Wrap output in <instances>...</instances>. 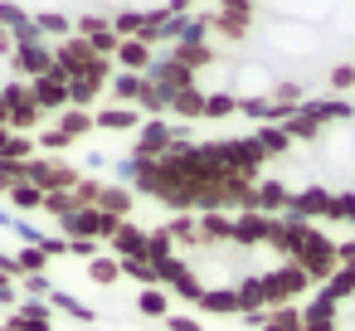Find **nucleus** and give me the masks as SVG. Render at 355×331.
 Masks as SVG:
<instances>
[{
    "label": "nucleus",
    "mask_w": 355,
    "mask_h": 331,
    "mask_svg": "<svg viewBox=\"0 0 355 331\" xmlns=\"http://www.w3.org/2000/svg\"><path fill=\"white\" fill-rule=\"evenodd\" d=\"M25 180H30L35 190H44V195H73L78 180H83V171H78L73 161H64V156H35V161L25 166Z\"/></svg>",
    "instance_id": "f257e3e1"
},
{
    "label": "nucleus",
    "mask_w": 355,
    "mask_h": 331,
    "mask_svg": "<svg viewBox=\"0 0 355 331\" xmlns=\"http://www.w3.org/2000/svg\"><path fill=\"white\" fill-rule=\"evenodd\" d=\"M292 263H297V268H302V273L311 278V287H316V282L326 287V282H331V278L340 273V258H336V244H331V239H326L321 229H311V239H306V244L297 248V258H292Z\"/></svg>",
    "instance_id": "f03ea898"
},
{
    "label": "nucleus",
    "mask_w": 355,
    "mask_h": 331,
    "mask_svg": "<svg viewBox=\"0 0 355 331\" xmlns=\"http://www.w3.org/2000/svg\"><path fill=\"white\" fill-rule=\"evenodd\" d=\"M263 292H268V307H292L311 292V278L297 263H277L272 273H263Z\"/></svg>",
    "instance_id": "7ed1b4c3"
},
{
    "label": "nucleus",
    "mask_w": 355,
    "mask_h": 331,
    "mask_svg": "<svg viewBox=\"0 0 355 331\" xmlns=\"http://www.w3.org/2000/svg\"><path fill=\"white\" fill-rule=\"evenodd\" d=\"M146 83L161 88L166 98H175V93H185V88H200V74H190V69L175 64L171 54H156V64L146 69Z\"/></svg>",
    "instance_id": "20e7f679"
},
{
    "label": "nucleus",
    "mask_w": 355,
    "mask_h": 331,
    "mask_svg": "<svg viewBox=\"0 0 355 331\" xmlns=\"http://www.w3.org/2000/svg\"><path fill=\"white\" fill-rule=\"evenodd\" d=\"M311 229H316V224H306V219H297V214H277V219H272V234H268V248H277V253L292 263L297 248L311 239Z\"/></svg>",
    "instance_id": "39448f33"
},
{
    "label": "nucleus",
    "mask_w": 355,
    "mask_h": 331,
    "mask_svg": "<svg viewBox=\"0 0 355 331\" xmlns=\"http://www.w3.org/2000/svg\"><path fill=\"white\" fill-rule=\"evenodd\" d=\"M171 146H175V127L171 122H141V132L132 142V156L137 161H161V156H171Z\"/></svg>",
    "instance_id": "423d86ee"
},
{
    "label": "nucleus",
    "mask_w": 355,
    "mask_h": 331,
    "mask_svg": "<svg viewBox=\"0 0 355 331\" xmlns=\"http://www.w3.org/2000/svg\"><path fill=\"white\" fill-rule=\"evenodd\" d=\"M253 20H258V10H253V6H214L209 30L239 44V40H248V35H253Z\"/></svg>",
    "instance_id": "0eeeda50"
},
{
    "label": "nucleus",
    "mask_w": 355,
    "mask_h": 331,
    "mask_svg": "<svg viewBox=\"0 0 355 331\" xmlns=\"http://www.w3.org/2000/svg\"><path fill=\"white\" fill-rule=\"evenodd\" d=\"M10 69H15V78H25V83L54 74V44H20V49L10 54Z\"/></svg>",
    "instance_id": "6e6552de"
},
{
    "label": "nucleus",
    "mask_w": 355,
    "mask_h": 331,
    "mask_svg": "<svg viewBox=\"0 0 355 331\" xmlns=\"http://www.w3.org/2000/svg\"><path fill=\"white\" fill-rule=\"evenodd\" d=\"M30 98H35L40 112H64L69 108V74L54 64V74H44V78L30 83Z\"/></svg>",
    "instance_id": "1a4fd4ad"
},
{
    "label": "nucleus",
    "mask_w": 355,
    "mask_h": 331,
    "mask_svg": "<svg viewBox=\"0 0 355 331\" xmlns=\"http://www.w3.org/2000/svg\"><path fill=\"white\" fill-rule=\"evenodd\" d=\"M326 210H331V185H321V180H306V185H297L292 190V205H287V214H297V219H326Z\"/></svg>",
    "instance_id": "9d476101"
},
{
    "label": "nucleus",
    "mask_w": 355,
    "mask_h": 331,
    "mask_svg": "<svg viewBox=\"0 0 355 331\" xmlns=\"http://www.w3.org/2000/svg\"><path fill=\"white\" fill-rule=\"evenodd\" d=\"M287 205H292V185L287 180H258L253 185V210L258 214L277 219V214H287Z\"/></svg>",
    "instance_id": "9b49d317"
},
{
    "label": "nucleus",
    "mask_w": 355,
    "mask_h": 331,
    "mask_svg": "<svg viewBox=\"0 0 355 331\" xmlns=\"http://www.w3.org/2000/svg\"><path fill=\"white\" fill-rule=\"evenodd\" d=\"M272 83L277 78H268V69L263 64H239V74H234V98H268L272 93Z\"/></svg>",
    "instance_id": "f8f14e48"
},
{
    "label": "nucleus",
    "mask_w": 355,
    "mask_h": 331,
    "mask_svg": "<svg viewBox=\"0 0 355 331\" xmlns=\"http://www.w3.org/2000/svg\"><path fill=\"white\" fill-rule=\"evenodd\" d=\"M268 234H272V219L258 214V210H248V214L234 219V244L239 248H258V244H268Z\"/></svg>",
    "instance_id": "ddd939ff"
},
{
    "label": "nucleus",
    "mask_w": 355,
    "mask_h": 331,
    "mask_svg": "<svg viewBox=\"0 0 355 331\" xmlns=\"http://www.w3.org/2000/svg\"><path fill=\"white\" fill-rule=\"evenodd\" d=\"M272 44L282 54H311L316 49V30L311 25H272Z\"/></svg>",
    "instance_id": "4468645a"
},
{
    "label": "nucleus",
    "mask_w": 355,
    "mask_h": 331,
    "mask_svg": "<svg viewBox=\"0 0 355 331\" xmlns=\"http://www.w3.org/2000/svg\"><path fill=\"white\" fill-rule=\"evenodd\" d=\"M302 108H306L321 127H331V122H355V103H345V98H336V93H331V98H306Z\"/></svg>",
    "instance_id": "2eb2a0df"
},
{
    "label": "nucleus",
    "mask_w": 355,
    "mask_h": 331,
    "mask_svg": "<svg viewBox=\"0 0 355 331\" xmlns=\"http://www.w3.org/2000/svg\"><path fill=\"white\" fill-rule=\"evenodd\" d=\"M107 248H112V258H117V263H127V258H146V229L127 219V224L112 234V244H107Z\"/></svg>",
    "instance_id": "dca6fc26"
},
{
    "label": "nucleus",
    "mask_w": 355,
    "mask_h": 331,
    "mask_svg": "<svg viewBox=\"0 0 355 331\" xmlns=\"http://www.w3.org/2000/svg\"><path fill=\"white\" fill-rule=\"evenodd\" d=\"M122 74H146L151 64H156V49H146L141 40H122L117 44V59H112Z\"/></svg>",
    "instance_id": "f3484780"
},
{
    "label": "nucleus",
    "mask_w": 355,
    "mask_h": 331,
    "mask_svg": "<svg viewBox=\"0 0 355 331\" xmlns=\"http://www.w3.org/2000/svg\"><path fill=\"white\" fill-rule=\"evenodd\" d=\"M93 122H98V132H117V137L122 132H141V112L137 108H117V103L103 108V112H93Z\"/></svg>",
    "instance_id": "a211bd4d"
},
{
    "label": "nucleus",
    "mask_w": 355,
    "mask_h": 331,
    "mask_svg": "<svg viewBox=\"0 0 355 331\" xmlns=\"http://www.w3.org/2000/svg\"><path fill=\"white\" fill-rule=\"evenodd\" d=\"M141 88H146V74H112V83H107V93H112V103L117 108H137L141 103Z\"/></svg>",
    "instance_id": "6ab92c4d"
},
{
    "label": "nucleus",
    "mask_w": 355,
    "mask_h": 331,
    "mask_svg": "<svg viewBox=\"0 0 355 331\" xmlns=\"http://www.w3.org/2000/svg\"><path fill=\"white\" fill-rule=\"evenodd\" d=\"M132 205H137V190H132V185H117V180H107V185H103V200H98V210H103V214L127 219V214H132Z\"/></svg>",
    "instance_id": "aec40b11"
},
{
    "label": "nucleus",
    "mask_w": 355,
    "mask_h": 331,
    "mask_svg": "<svg viewBox=\"0 0 355 331\" xmlns=\"http://www.w3.org/2000/svg\"><path fill=\"white\" fill-rule=\"evenodd\" d=\"M54 127H59V132H64V137H69L73 146H78L83 137H93V132H98V122H93V112H83V108H64Z\"/></svg>",
    "instance_id": "412c9836"
},
{
    "label": "nucleus",
    "mask_w": 355,
    "mask_h": 331,
    "mask_svg": "<svg viewBox=\"0 0 355 331\" xmlns=\"http://www.w3.org/2000/svg\"><path fill=\"white\" fill-rule=\"evenodd\" d=\"M205 98H209L205 88H185V93L171 98V112H175L185 127H190V122H205Z\"/></svg>",
    "instance_id": "4be33fe9"
},
{
    "label": "nucleus",
    "mask_w": 355,
    "mask_h": 331,
    "mask_svg": "<svg viewBox=\"0 0 355 331\" xmlns=\"http://www.w3.org/2000/svg\"><path fill=\"white\" fill-rule=\"evenodd\" d=\"M239 316H248V312H268V292H263V273H253V278H239Z\"/></svg>",
    "instance_id": "5701e85b"
},
{
    "label": "nucleus",
    "mask_w": 355,
    "mask_h": 331,
    "mask_svg": "<svg viewBox=\"0 0 355 331\" xmlns=\"http://www.w3.org/2000/svg\"><path fill=\"white\" fill-rule=\"evenodd\" d=\"M35 25H40L44 44H49V40H54V44H64V40L73 35V20H69L64 10H35Z\"/></svg>",
    "instance_id": "b1692460"
},
{
    "label": "nucleus",
    "mask_w": 355,
    "mask_h": 331,
    "mask_svg": "<svg viewBox=\"0 0 355 331\" xmlns=\"http://www.w3.org/2000/svg\"><path fill=\"white\" fill-rule=\"evenodd\" d=\"M195 312H209V316H239V292H234V287H209V292L200 297Z\"/></svg>",
    "instance_id": "393cba45"
},
{
    "label": "nucleus",
    "mask_w": 355,
    "mask_h": 331,
    "mask_svg": "<svg viewBox=\"0 0 355 331\" xmlns=\"http://www.w3.org/2000/svg\"><path fill=\"white\" fill-rule=\"evenodd\" d=\"M171 59H175V64H185L190 74H205L209 64H219L209 44H175V49H171Z\"/></svg>",
    "instance_id": "a878e982"
},
{
    "label": "nucleus",
    "mask_w": 355,
    "mask_h": 331,
    "mask_svg": "<svg viewBox=\"0 0 355 331\" xmlns=\"http://www.w3.org/2000/svg\"><path fill=\"white\" fill-rule=\"evenodd\" d=\"M282 132H287V137H292V146H297V142H306V146H316V142H321V132H326V127H321V122H316V117H311V112H306V108H302V112H297V117H292V122H287V127H282Z\"/></svg>",
    "instance_id": "bb28decb"
},
{
    "label": "nucleus",
    "mask_w": 355,
    "mask_h": 331,
    "mask_svg": "<svg viewBox=\"0 0 355 331\" xmlns=\"http://www.w3.org/2000/svg\"><path fill=\"white\" fill-rule=\"evenodd\" d=\"M166 229H171L175 248H200V244H205V239H200V219H195V214H175V219H166Z\"/></svg>",
    "instance_id": "cd10ccee"
},
{
    "label": "nucleus",
    "mask_w": 355,
    "mask_h": 331,
    "mask_svg": "<svg viewBox=\"0 0 355 331\" xmlns=\"http://www.w3.org/2000/svg\"><path fill=\"white\" fill-rule=\"evenodd\" d=\"M166 258H175V239H171L166 224H156V229H146V263L156 268V263H166Z\"/></svg>",
    "instance_id": "c85d7f7f"
},
{
    "label": "nucleus",
    "mask_w": 355,
    "mask_h": 331,
    "mask_svg": "<svg viewBox=\"0 0 355 331\" xmlns=\"http://www.w3.org/2000/svg\"><path fill=\"white\" fill-rule=\"evenodd\" d=\"M253 142H258V151H263L268 161H272V156H287V151H292V137H287L282 127H258V132H253Z\"/></svg>",
    "instance_id": "c756f323"
},
{
    "label": "nucleus",
    "mask_w": 355,
    "mask_h": 331,
    "mask_svg": "<svg viewBox=\"0 0 355 331\" xmlns=\"http://www.w3.org/2000/svg\"><path fill=\"white\" fill-rule=\"evenodd\" d=\"M200 239L205 244H234V219L229 214H200Z\"/></svg>",
    "instance_id": "7c9ffc66"
},
{
    "label": "nucleus",
    "mask_w": 355,
    "mask_h": 331,
    "mask_svg": "<svg viewBox=\"0 0 355 331\" xmlns=\"http://www.w3.org/2000/svg\"><path fill=\"white\" fill-rule=\"evenodd\" d=\"M49 307H54V312H64V316H73L78 326H88V321H93V307H88V302H78V297H73V292H64V287H54Z\"/></svg>",
    "instance_id": "2f4dec72"
},
{
    "label": "nucleus",
    "mask_w": 355,
    "mask_h": 331,
    "mask_svg": "<svg viewBox=\"0 0 355 331\" xmlns=\"http://www.w3.org/2000/svg\"><path fill=\"white\" fill-rule=\"evenodd\" d=\"M103 93H107V83H93V78H73V83H69V108H83V112H88V108H93V103H98Z\"/></svg>",
    "instance_id": "473e14b6"
},
{
    "label": "nucleus",
    "mask_w": 355,
    "mask_h": 331,
    "mask_svg": "<svg viewBox=\"0 0 355 331\" xmlns=\"http://www.w3.org/2000/svg\"><path fill=\"white\" fill-rule=\"evenodd\" d=\"M88 282H98V287H112V282H122V263H117L112 253H98V258L88 263Z\"/></svg>",
    "instance_id": "72a5a7b5"
},
{
    "label": "nucleus",
    "mask_w": 355,
    "mask_h": 331,
    "mask_svg": "<svg viewBox=\"0 0 355 331\" xmlns=\"http://www.w3.org/2000/svg\"><path fill=\"white\" fill-rule=\"evenodd\" d=\"M137 312L166 321V316H171V297H166V287H141V292H137Z\"/></svg>",
    "instance_id": "f704fd0d"
},
{
    "label": "nucleus",
    "mask_w": 355,
    "mask_h": 331,
    "mask_svg": "<svg viewBox=\"0 0 355 331\" xmlns=\"http://www.w3.org/2000/svg\"><path fill=\"white\" fill-rule=\"evenodd\" d=\"M263 331H302V302H292V307H268Z\"/></svg>",
    "instance_id": "c9c22d12"
},
{
    "label": "nucleus",
    "mask_w": 355,
    "mask_h": 331,
    "mask_svg": "<svg viewBox=\"0 0 355 331\" xmlns=\"http://www.w3.org/2000/svg\"><path fill=\"white\" fill-rule=\"evenodd\" d=\"M112 30V15H103V10H83L78 20H73V35L78 40H98V35H107Z\"/></svg>",
    "instance_id": "e433bc0d"
},
{
    "label": "nucleus",
    "mask_w": 355,
    "mask_h": 331,
    "mask_svg": "<svg viewBox=\"0 0 355 331\" xmlns=\"http://www.w3.org/2000/svg\"><path fill=\"white\" fill-rule=\"evenodd\" d=\"M234 112H239V98H234L229 88H219V93L205 98V122H224V117H234Z\"/></svg>",
    "instance_id": "4c0bfd02"
},
{
    "label": "nucleus",
    "mask_w": 355,
    "mask_h": 331,
    "mask_svg": "<svg viewBox=\"0 0 355 331\" xmlns=\"http://www.w3.org/2000/svg\"><path fill=\"white\" fill-rule=\"evenodd\" d=\"M326 219H336V224H355V185L331 190V210H326Z\"/></svg>",
    "instance_id": "58836bf2"
},
{
    "label": "nucleus",
    "mask_w": 355,
    "mask_h": 331,
    "mask_svg": "<svg viewBox=\"0 0 355 331\" xmlns=\"http://www.w3.org/2000/svg\"><path fill=\"white\" fill-rule=\"evenodd\" d=\"M190 273H195V268H190V258H180V253H175V258H166V263H156V278H161V287H180Z\"/></svg>",
    "instance_id": "ea45409f"
},
{
    "label": "nucleus",
    "mask_w": 355,
    "mask_h": 331,
    "mask_svg": "<svg viewBox=\"0 0 355 331\" xmlns=\"http://www.w3.org/2000/svg\"><path fill=\"white\" fill-rule=\"evenodd\" d=\"M336 312H340V307L326 297V287H321L316 297H306V302H302V321H336Z\"/></svg>",
    "instance_id": "a19ab883"
},
{
    "label": "nucleus",
    "mask_w": 355,
    "mask_h": 331,
    "mask_svg": "<svg viewBox=\"0 0 355 331\" xmlns=\"http://www.w3.org/2000/svg\"><path fill=\"white\" fill-rule=\"evenodd\" d=\"M141 20H146V10H137V6L117 10V15H112V30H117V40H137V35H141Z\"/></svg>",
    "instance_id": "79ce46f5"
},
{
    "label": "nucleus",
    "mask_w": 355,
    "mask_h": 331,
    "mask_svg": "<svg viewBox=\"0 0 355 331\" xmlns=\"http://www.w3.org/2000/svg\"><path fill=\"white\" fill-rule=\"evenodd\" d=\"M44 122V112L35 108V103H20V108H10V132H20V137H30L35 127Z\"/></svg>",
    "instance_id": "37998d69"
},
{
    "label": "nucleus",
    "mask_w": 355,
    "mask_h": 331,
    "mask_svg": "<svg viewBox=\"0 0 355 331\" xmlns=\"http://www.w3.org/2000/svg\"><path fill=\"white\" fill-rule=\"evenodd\" d=\"M35 146H40V156H64L73 142H69L59 127H40V132H35Z\"/></svg>",
    "instance_id": "c03bdc74"
},
{
    "label": "nucleus",
    "mask_w": 355,
    "mask_h": 331,
    "mask_svg": "<svg viewBox=\"0 0 355 331\" xmlns=\"http://www.w3.org/2000/svg\"><path fill=\"white\" fill-rule=\"evenodd\" d=\"M326 297L340 307V302H355V268H340L331 282H326Z\"/></svg>",
    "instance_id": "a18cd8bd"
},
{
    "label": "nucleus",
    "mask_w": 355,
    "mask_h": 331,
    "mask_svg": "<svg viewBox=\"0 0 355 331\" xmlns=\"http://www.w3.org/2000/svg\"><path fill=\"white\" fill-rule=\"evenodd\" d=\"M272 103H282V108H302L306 103V88L302 83H292V78H282V83H272V93H268Z\"/></svg>",
    "instance_id": "49530a36"
},
{
    "label": "nucleus",
    "mask_w": 355,
    "mask_h": 331,
    "mask_svg": "<svg viewBox=\"0 0 355 331\" xmlns=\"http://www.w3.org/2000/svg\"><path fill=\"white\" fill-rule=\"evenodd\" d=\"M122 278H132V282H141V287H161V278H156V268H151L146 258H127V263H122Z\"/></svg>",
    "instance_id": "de8ad7c7"
},
{
    "label": "nucleus",
    "mask_w": 355,
    "mask_h": 331,
    "mask_svg": "<svg viewBox=\"0 0 355 331\" xmlns=\"http://www.w3.org/2000/svg\"><path fill=\"white\" fill-rule=\"evenodd\" d=\"M6 326H10V331H54V312H49V316H25V312L15 307V312L6 316Z\"/></svg>",
    "instance_id": "09e8293b"
},
{
    "label": "nucleus",
    "mask_w": 355,
    "mask_h": 331,
    "mask_svg": "<svg viewBox=\"0 0 355 331\" xmlns=\"http://www.w3.org/2000/svg\"><path fill=\"white\" fill-rule=\"evenodd\" d=\"M103 185H107V180H93V176H83V180H78V190H73L78 210H98V200H103Z\"/></svg>",
    "instance_id": "8fccbe9b"
},
{
    "label": "nucleus",
    "mask_w": 355,
    "mask_h": 331,
    "mask_svg": "<svg viewBox=\"0 0 355 331\" xmlns=\"http://www.w3.org/2000/svg\"><path fill=\"white\" fill-rule=\"evenodd\" d=\"M6 200H10L15 210H44V190H35L30 180H25V185H15V190H10Z\"/></svg>",
    "instance_id": "3c124183"
},
{
    "label": "nucleus",
    "mask_w": 355,
    "mask_h": 331,
    "mask_svg": "<svg viewBox=\"0 0 355 331\" xmlns=\"http://www.w3.org/2000/svg\"><path fill=\"white\" fill-rule=\"evenodd\" d=\"M15 263H20V278H35V273L49 268V253H44V248H20Z\"/></svg>",
    "instance_id": "603ef678"
},
{
    "label": "nucleus",
    "mask_w": 355,
    "mask_h": 331,
    "mask_svg": "<svg viewBox=\"0 0 355 331\" xmlns=\"http://www.w3.org/2000/svg\"><path fill=\"white\" fill-rule=\"evenodd\" d=\"M326 83H331V93H336V98H340V93H350V88H355V64H350V59H345V64H331Z\"/></svg>",
    "instance_id": "864d4df0"
},
{
    "label": "nucleus",
    "mask_w": 355,
    "mask_h": 331,
    "mask_svg": "<svg viewBox=\"0 0 355 331\" xmlns=\"http://www.w3.org/2000/svg\"><path fill=\"white\" fill-rule=\"evenodd\" d=\"M25 166L30 161H0V195H10L15 185H25Z\"/></svg>",
    "instance_id": "5fc2aeb1"
},
{
    "label": "nucleus",
    "mask_w": 355,
    "mask_h": 331,
    "mask_svg": "<svg viewBox=\"0 0 355 331\" xmlns=\"http://www.w3.org/2000/svg\"><path fill=\"white\" fill-rule=\"evenodd\" d=\"M239 117H248V122L268 127V98H239Z\"/></svg>",
    "instance_id": "6e6d98bb"
},
{
    "label": "nucleus",
    "mask_w": 355,
    "mask_h": 331,
    "mask_svg": "<svg viewBox=\"0 0 355 331\" xmlns=\"http://www.w3.org/2000/svg\"><path fill=\"white\" fill-rule=\"evenodd\" d=\"M73 210H78L73 195H44V214H49V219H64V214H73Z\"/></svg>",
    "instance_id": "4d7b16f0"
},
{
    "label": "nucleus",
    "mask_w": 355,
    "mask_h": 331,
    "mask_svg": "<svg viewBox=\"0 0 355 331\" xmlns=\"http://www.w3.org/2000/svg\"><path fill=\"white\" fill-rule=\"evenodd\" d=\"M166 331H205V321L200 316H185V312H171L166 316Z\"/></svg>",
    "instance_id": "13d9d810"
},
{
    "label": "nucleus",
    "mask_w": 355,
    "mask_h": 331,
    "mask_svg": "<svg viewBox=\"0 0 355 331\" xmlns=\"http://www.w3.org/2000/svg\"><path fill=\"white\" fill-rule=\"evenodd\" d=\"M40 248H44L49 258H64V253H69V239H64V234H44V239H40Z\"/></svg>",
    "instance_id": "bf43d9fd"
},
{
    "label": "nucleus",
    "mask_w": 355,
    "mask_h": 331,
    "mask_svg": "<svg viewBox=\"0 0 355 331\" xmlns=\"http://www.w3.org/2000/svg\"><path fill=\"white\" fill-rule=\"evenodd\" d=\"M336 258H340V268H355V239H340L336 244Z\"/></svg>",
    "instance_id": "052dcab7"
},
{
    "label": "nucleus",
    "mask_w": 355,
    "mask_h": 331,
    "mask_svg": "<svg viewBox=\"0 0 355 331\" xmlns=\"http://www.w3.org/2000/svg\"><path fill=\"white\" fill-rule=\"evenodd\" d=\"M302 331H340L336 321H302Z\"/></svg>",
    "instance_id": "680f3d73"
},
{
    "label": "nucleus",
    "mask_w": 355,
    "mask_h": 331,
    "mask_svg": "<svg viewBox=\"0 0 355 331\" xmlns=\"http://www.w3.org/2000/svg\"><path fill=\"white\" fill-rule=\"evenodd\" d=\"M0 331H10V326H0Z\"/></svg>",
    "instance_id": "e2e57ef3"
},
{
    "label": "nucleus",
    "mask_w": 355,
    "mask_h": 331,
    "mask_svg": "<svg viewBox=\"0 0 355 331\" xmlns=\"http://www.w3.org/2000/svg\"><path fill=\"white\" fill-rule=\"evenodd\" d=\"M350 64H355V59H350Z\"/></svg>",
    "instance_id": "0e129e2a"
}]
</instances>
